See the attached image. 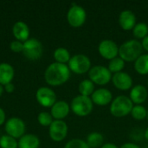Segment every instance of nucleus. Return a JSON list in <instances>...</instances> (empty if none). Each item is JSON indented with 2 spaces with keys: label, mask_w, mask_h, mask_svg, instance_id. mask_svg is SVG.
I'll list each match as a JSON object with an SVG mask.
<instances>
[{
  "label": "nucleus",
  "mask_w": 148,
  "mask_h": 148,
  "mask_svg": "<svg viewBox=\"0 0 148 148\" xmlns=\"http://www.w3.org/2000/svg\"><path fill=\"white\" fill-rule=\"evenodd\" d=\"M147 121H148V109H147Z\"/></svg>",
  "instance_id": "nucleus-39"
},
{
  "label": "nucleus",
  "mask_w": 148,
  "mask_h": 148,
  "mask_svg": "<svg viewBox=\"0 0 148 148\" xmlns=\"http://www.w3.org/2000/svg\"><path fill=\"white\" fill-rule=\"evenodd\" d=\"M54 58L56 61V62L66 64V62H69L71 56H70V53L67 49L61 47V48H57L54 51Z\"/></svg>",
  "instance_id": "nucleus-24"
},
{
  "label": "nucleus",
  "mask_w": 148,
  "mask_h": 148,
  "mask_svg": "<svg viewBox=\"0 0 148 148\" xmlns=\"http://www.w3.org/2000/svg\"><path fill=\"white\" fill-rule=\"evenodd\" d=\"M4 121H5V113L3 110V108H0V126L3 124Z\"/></svg>",
  "instance_id": "nucleus-35"
},
{
  "label": "nucleus",
  "mask_w": 148,
  "mask_h": 148,
  "mask_svg": "<svg viewBox=\"0 0 148 148\" xmlns=\"http://www.w3.org/2000/svg\"><path fill=\"white\" fill-rule=\"evenodd\" d=\"M133 34L137 39H144L148 36V25L145 23H136L133 29Z\"/></svg>",
  "instance_id": "nucleus-26"
},
{
  "label": "nucleus",
  "mask_w": 148,
  "mask_h": 148,
  "mask_svg": "<svg viewBox=\"0 0 148 148\" xmlns=\"http://www.w3.org/2000/svg\"><path fill=\"white\" fill-rule=\"evenodd\" d=\"M125 62H126L124 60H122L120 56H117L109 62L108 69H109V71L112 74L122 72L123 69L125 68Z\"/></svg>",
  "instance_id": "nucleus-25"
},
{
  "label": "nucleus",
  "mask_w": 148,
  "mask_h": 148,
  "mask_svg": "<svg viewBox=\"0 0 148 148\" xmlns=\"http://www.w3.org/2000/svg\"><path fill=\"white\" fill-rule=\"evenodd\" d=\"M23 53L27 58L36 60L40 58L42 54V45L41 42L36 38L28 39L23 42Z\"/></svg>",
  "instance_id": "nucleus-8"
},
{
  "label": "nucleus",
  "mask_w": 148,
  "mask_h": 148,
  "mask_svg": "<svg viewBox=\"0 0 148 148\" xmlns=\"http://www.w3.org/2000/svg\"><path fill=\"white\" fill-rule=\"evenodd\" d=\"M98 51L99 54L107 60H113L114 58L117 57L119 56V47L114 42L110 39H104L102 40L98 46Z\"/></svg>",
  "instance_id": "nucleus-9"
},
{
  "label": "nucleus",
  "mask_w": 148,
  "mask_h": 148,
  "mask_svg": "<svg viewBox=\"0 0 148 148\" xmlns=\"http://www.w3.org/2000/svg\"><path fill=\"white\" fill-rule=\"evenodd\" d=\"M37 101L45 108H50L56 102V95L49 88L42 87L36 91Z\"/></svg>",
  "instance_id": "nucleus-12"
},
{
  "label": "nucleus",
  "mask_w": 148,
  "mask_h": 148,
  "mask_svg": "<svg viewBox=\"0 0 148 148\" xmlns=\"http://www.w3.org/2000/svg\"><path fill=\"white\" fill-rule=\"evenodd\" d=\"M112 82L114 86L122 91H127L133 87V78L126 72H120L114 74L112 76Z\"/></svg>",
  "instance_id": "nucleus-13"
},
{
  "label": "nucleus",
  "mask_w": 148,
  "mask_h": 148,
  "mask_svg": "<svg viewBox=\"0 0 148 148\" xmlns=\"http://www.w3.org/2000/svg\"><path fill=\"white\" fill-rule=\"evenodd\" d=\"M141 44H142V48H143V49H145L146 51H147L148 52V36L142 40Z\"/></svg>",
  "instance_id": "nucleus-33"
},
{
  "label": "nucleus",
  "mask_w": 148,
  "mask_h": 148,
  "mask_svg": "<svg viewBox=\"0 0 148 148\" xmlns=\"http://www.w3.org/2000/svg\"><path fill=\"white\" fill-rule=\"evenodd\" d=\"M0 147L2 148H17L18 143L16 139L10 135H3L0 138Z\"/></svg>",
  "instance_id": "nucleus-28"
},
{
  "label": "nucleus",
  "mask_w": 148,
  "mask_h": 148,
  "mask_svg": "<svg viewBox=\"0 0 148 148\" xmlns=\"http://www.w3.org/2000/svg\"><path fill=\"white\" fill-rule=\"evenodd\" d=\"M10 49L14 52H21L23 49V43L18 40H15L10 42Z\"/></svg>",
  "instance_id": "nucleus-31"
},
{
  "label": "nucleus",
  "mask_w": 148,
  "mask_h": 148,
  "mask_svg": "<svg viewBox=\"0 0 148 148\" xmlns=\"http://www.w3.org/2000/svg\"><path fill=\"white\" fill-rule=\"evenodd\" d=\"M119 24L124 30H133L136 25V16L129 10H125L119 16Z\"/></svg>",
  "instance_id": "nucleus-15"
},
{
  "label": "nucleus",
  "mask_w": 148,
  "mask_h": 148,
  "mask_svg": "<svg viewBox=\"0 0 148 148\" xmlns=\"http://www.w3.org/2000/svg\"><path fill=\"white\" fill-rule=\"evenodd\" d=\"M64 148H90L87 142L81 139H73L67 142Z\"/></svg>",
  "instance_id": "nucleus-30"
},
{
  "label": "nucleus",
  "mask_w": 148,
  "mask_h": 148,
  "mask_svg": "<svg viewBox=\"0 0 148 148\" xmlns=\"http://www.w3.org/2000/svg\"><path fill=\"white\" fill-rule=\"evenodd\" d=\"M70 107L68 102L64 101H56L51 107V115L56 120H62L64 119L69 113Z\"/></svg>",
  "instance_id": "nucleus-17"
},
{
  "label": "nucleus",
  "mask_w": 148,
  "mask_h": 148,
  "mask_svg": "<svg viewBox=\"0 0 148 148\" xmlns=\"http://www.w3.org/2000/svg\"><path fill=\"white\" fill-rule=\"evenodd\" d=\"M4 86H5V90H6L7 92L11 93V92H13V91H14L15 87H14V85H13L11 82H10V83L6 84V85H4Z\"/></svg>",
  "instance_id": "nucleus-34"
},
{
  "label": "nucleus",
  "mask_w": 148,
  "mask_h": 148,
  "mask_svg": "<svg viewBox=\"0 0 148 148\" xmlns=\"http://www.w3.org/2000/svg\"><path fill=\"white\" fill-rule=\"evenodd\" d=\"M68 134V125L62 120H55L49 126V136L54 141L63 140Z\"/></svg>",
  "instance_id": "nucleus-11"
},
{
  "label": "nucleus",
  "mask_w": 148,
  "mask_h": 148,
  "mask_svg": "<svg viewBox=\"0 0 148 148\" xmlns=\"http://www.w3.org/2000/svg\"><path fill=\"white\" fill-rule=\"evenodd\" d=\"M70 108L75 114L84 117L92 113L94 109V103L90 97L79 95L72 100Z\"/></svg>",
  "instance_id": "nucleus-4"
},
{
  "label": "nucleus",
  "mask_w": 148,
  "mask_h": 148,
  "mask_svg": "<svg viewBox=\"0 0 148 148\" xmlns=\"http://www.w3.org/2000/svg\"><path fill=\"white\" fill-rule=\"evenodd\" d=\"M12 32L14 36L20 42H25L29 39V29L28 25L23 21H18L15 23L12 28Z\"/></svg>",
  "instance_id": "nucleus-18"
},
{
  "label": "nucleus",
  "mask_w": 148,
  "mask_h": 148,
  "mask_svg": "<svg viewBox=\"0 0 148 148\" xmlns=\"http://www.w3.org/2000/svg\"><path fill=\"white\" fill-rule=\"evenodd\" d=\"M5 131L8 135L13 138H21L25 132V124L20 118H10L6 121Z\"/></svg>",
  "instance_id": "nucleus-10"
},
{
  "label": "nucleus",
  "mask_w": 148,
  "mask_h": 148,
  "mask_svg": "<svg viewBox=\"0 0 148 148\" xmlns=\"http://www.w3.org/2000/svg\"><path fill=\"white\" fill-rule=\"evenodd\" d=\"M89 80L94 82V84L104 86L108 84L110 81H112L113 74L109 71V69L101 65H96L90 69L88 71Z\"/></svg>",
  "instance_id": "nucleus-5"
},
{
  "label": "nucleus",
  "mask_w": 148,
  "mask_h": 148,
  "mask_svg": "<svg viewBox=\"0 0 148 148\" xmlns=\"http://www.w3.org/2000/svg\"><path fill=\"white\" fill-rule=\"evenodd\" d=\"M78 88L81 95L91 97V95L95 92V84L89 79H85L80 82Z\"/></svg>",
  "instance_id": "nucleus-23"
},
{
  "label": "nucleus",
  "mask_w": 148,
  "mask_h": 148,
  "mask_svg": "<svg viewBox=\"0 0 148 148\" xmlns=\"http://www.w3.org/2000/svg\"><path fill=\"white\" fill-rule=\"evenodd\" d=\"M14 77L13 67L6 62L0 63V84L6 85L11 82Z\"/></svg>",
  "instance_id": "nucleus-19"
},
{
  "label": "nucleus",
  "mask_w": 148,
  "mask_h": 148,
  "mask_svg": "<svg viewBox=\"0 0 148 148\" xmlns=\"http://www.w3.org/2000/svg\"><path fill=\"white\" fill-rule=\"evenodd\" d=\"M141 42L137 39L126 41L119 47V56L125 62H135L142 54Z\"/></svg>",
  "instance_id": "nucleus-2"
},
{
  "label": "nucleus",
  "mask_w": 148,
  "mask_h": 148,
  "mask_svg": "<svg viewBox=\"0 0 148 148\" xmlns=\"http://www.w3.org/2000/svg\"><path fill=\"white\" fill-rule=\"evenodd\" d=\"M67 19L72 27L79 28L85 23L87 19V12L81 5L73 4L68 11Z\"/></svg>",
  "instance_id": "nucleus-7"
},
{
  "label": "nucleus",
  "mask_w": 148,
  "mask_h": 148,
  "mask_svg": "<svg viewBox=\"0 0 148 148\" xmlns=\"http://www.w3.org/2000/svg\"><path fill=\"white\" fill-rule=\"evenodd\" d=\"M3 86L0 84V96H1V95L3 94Z\"/></svg>",
  "instance_id": "nucleus-38"
},
{
  "label": "nucleus",
  "mask_w": 148,
  "mask_h": 148,
  "mask_svg": "<svg viewBox=\"0 0 148 148\" xmlns=\"http://www.w3.org/2000/svg\"><path fill=\"white\" fill-rule=\"evenodd\" d=\"M101 148H119L114 143H106V144H103V146Z\"/></svg>",
  "instance_id": "nucleus-36"
},
{
  "label": "nucleus",
  "mask_w": 148,
  "mask_h": 148,
  "mask_svg": "<svg viewBox=\"0 0 148 148\" xmlns=\"http://www.w3.org/2000/svg\"><path fill=\"white\" fill-rule=\"evenodd\" d=\"M40 145V140L36 135L25 134L23 135L18 141L19 148H38Z\"/></svg>",
  "instance_id": "nucleus-20"
},
{
  "label": "nucleus",
  "mask_w": 148,
  "mask_h": 148,
  "mask_svg": "<svg viewBox=\"0 0 148 148\" xmlns=\"http://www.w3.org/2000/svg\"><path fill=\"white\" fill-rule=\"evenodd\" d=\"M147 85H148V81H147Z\"/></svg>",
  "instance_id": "nucleus-40"
},
{
  "label": "nucleus",
  "mask_w": 148,
  "mask_h": 148,
  "mask_svg": "<svg viewBox=\"0 0 148 148\" xmlns=\"http://www.w3.org/2000/svg\"><path fill=\"white\" fill-rule=\"evenodd\" d=\"M104 137L98 132H93L87 137V144L90 148H99L103 146Z\"/></svg>",
  "instance_id": "nucleus-22"
},
{
  "label": "nucleus",
  "mask_w": 148,
  "mask_h": 148,
  "mask_svg": "<svg viewBox=\"0 0 148 148\" xmlns=\"http://www.w3.org/2000/svg\"><path fill=\"white\" fill-rule=\"evenodd\" d=\"M134 106V105L129 97L126 95H119L112 101L110 113L116 118H122L131 114Z\"/></svg>",
  "instance_id": "nucleus-3"
},
{
  "label": "nucleus",
  "mask_w": 148,
  "mask_h": 148,
  "mask_svg": "<svg viewBox=\"0 0 148 148\" xmlns=\"http://www.w3.org/2000/svg\"><path fill=\"white\" fill-rule=\"evenodd\" d=\"M134 69L141 75H148V54L141 55L134 62Z\"/></svg>",
  "instance_id": "nucleus-21"
},
{
  "label": "nucleus",
  "mask_w": 148,
  "mask_h": 148,
  "mask_svg": "<svg viewBox=\"0 0 148 148\" xmlns=\"http://www.w3.org/2000/svg\"><path fill=\"white\" fill-rule=\"evenodd\" d=\"M130 114L132 115V117L134 120L143 121V120L147 119V109L145 107H143L142 105H134Z\"/></svg>",
  "instance_id": "nucleus-27"
},
{
  "label": "nucleus",
  "mask_w": 148,
  "mask_h": 148,
  "mask_svg": "<svg viewBox=\"0 0 148 148\" xmlns=\"http://www.w3.org/2000/svg\"><path fill=\"white\" fill-rule=\"evenodd\" d=\"M148 97L147 88L143 85H136L131 88L129 98L134 104L141 105Z\"/></svg>",
  "instance_id": "nucleus-16"
},
{
  "label": "nucleus",
  "mask_w": 148,
  "mask_h": 148,
  "mask_svg": "<svg viewBox=\"0 0 148 148\" xmlns=\"http://www.w3.org/2000/svg\"><path fill=\"white\" fill-rule=\"evenodd\" d=\"M121 148H140L138 145L134 144V143H131V142H127V143H125L123 144Z\"/></svg>",
  "instance_id": "nucleus-32"
},
{
  "label": "nucleus",
  "mask_w": 148,
  "mask_h": 148,
  "mask_svg": "<svg viewBox=\"0 0 148 148\" xmlns=\"http://www.w3.org/2000/svg\"><path fill=\"white\" fill-rule=\"evenodd\" d=\"M144 136H145V139H146L147 140H148V127L146 129V131H145Z\"/></svg>",
  "instance_id": "nucleus-37"
},
{
  "label": "nucleus",
  "mask_w": 148,
  "mask_h": 148,
  "mask_svg": "<svg viewBox=\"0 0 148 148\" xmlns=\"http://www.w3.org/2000/svg\"><path fill=\"white\" fill-rule=\"evenodd\" d=\"M70 76V69L66 64L54 62L45 70L44 77L51 86H59L65 83Z\"/></svg>",
  "instance_id": "nucleus-1"
},
{
  "label": "nucleus",
  "mask_w": 148,
  "mask_h": 148,
  "mask_svg": "<svg viewBox=\"0 0 148 148\" xmlns=\"http://www.w3.org/2000/svg\"><path fill=\"white\" fill-rule=\"evenodd\" d=\"M90 98L94 104L97 106L104 107L112 102L113 95L112 92L107 88H99L95 90V92L93 93Z\"/></svg>",
  "instance_id": "nucleus-14"
},
{
  "label": "nucleus",
  "mask_w": 148,
  "mask_h": 148,
  "mask_svg": "<svg viewBox=\"0 0 148 148\" xmlns=\"http://www.w3.org/2000/svg\"><path fill=\"white\" fill-rule=\"evenodd\" d=\"M69 68L70 71L74 73L82 75L88 72L92 68L91 61L87 56L83 54H77L70 58L69 62Z\"/></svg>",
  "instance_id": "nucleus-6"
},
{
  "label": "nucleus",
  "mask_w": 148,
  "mask_h": 148,
  "mask_svg": "<svg viewBox=\"0 0 148 148\" xmlns=\"http://www.w3.org/2000/svg\"><path fill=\"white\" fill-rule=\"evenodd\" d=\"M37 120L38 122L43 127H49L51 123L54 121L51 114L48 112H41L37 116Z\"/></svg>",
  "instance_id": "nucleus-29"
}]
</instances>
